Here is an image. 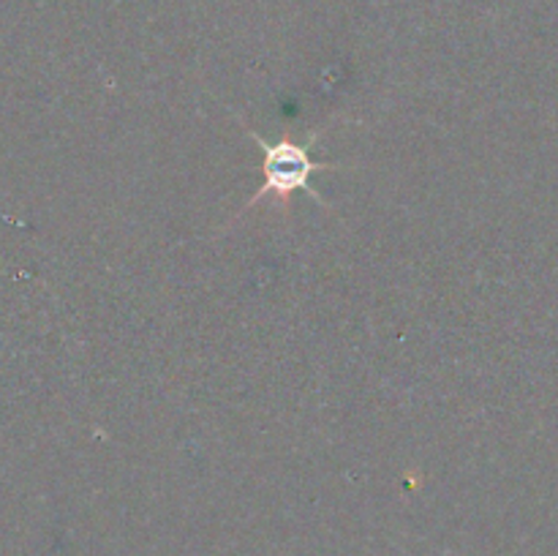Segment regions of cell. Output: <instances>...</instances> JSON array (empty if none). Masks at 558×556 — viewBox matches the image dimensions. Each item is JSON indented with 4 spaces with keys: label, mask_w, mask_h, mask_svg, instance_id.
<instances>
[{
    "label": "cell",
    "mask_w": 558,
    "mask_h": 556,
    "mask_svg": "<svg viewBox=\"0 0 558 556\" xmlns=\"http://www.w3.org/2000/svg\"><path fill=\"white\" fill-rule=\"evenodd\" d=\"M245 134H248L262 150V185H259V191H256V194L245 202L243 210H240L234 218H240L243 213H248L256 202L267 200V196H272V200L278 202V207H281L283 213H289L292 210L294 194H300V191H305L311 200L327 207V202L322 200L319 191L314 189L311 178H314L316 172H327V169H341L343 164L316 161V158L311 156V147H314V142L319 140V131H311L308 142H298L294 140L292 131H283L276 142H267L265 136L256 134L251 125H245Z\"/></svg>",
    "instance_id": "obj_1"
}]
</instances>
